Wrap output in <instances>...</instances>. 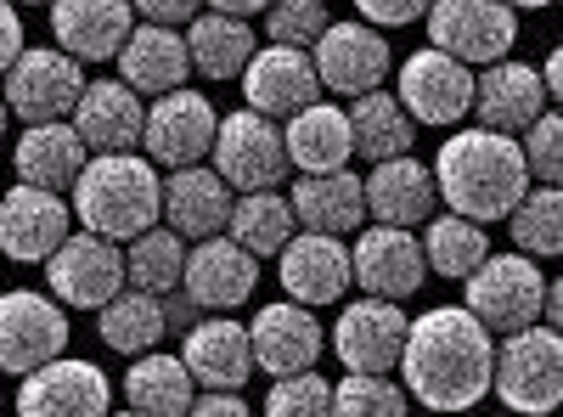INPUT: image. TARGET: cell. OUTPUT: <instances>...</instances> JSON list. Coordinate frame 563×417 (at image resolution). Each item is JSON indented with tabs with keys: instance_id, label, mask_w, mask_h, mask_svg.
<instances>
[{
	"instance_id": "6da1fadb",
	"label": "cell",
	"mask_w": 563,
	"mask_h": 417,
	"mask_svg": "<svg viewBox=\"0 0 563 417\" xmlns=\"http://www.w3.org/2000/svg\"><path fill=\"white\" fill-rule=\"evenodd\" d=\"M490 355H496V339L485 321L467 305H440L429 316L406 321V344L395 366L411 400L434 411H467L490 389Z\"/></svg>"
},
{
	"instance_id": "7a4b0ae2",
	"label": "cell",
	"mask_w": 563,
	"mask_h": 417,
	"mask_svg": "<svg viewBox=\"0 0 563 417\" xmlns=\"http://www.w3.org/2000/svg\"><path fill=\"white\" fill-rule=\"evenodd\" d=\"M429 169H434L440 204L467 215V220H479V226L507 220V209L519 204L525 187H530V169H525L519 142L501 135V130H485V124L456 130Z\"/></svg>"
},
{
	"instance_id": "3957f363",
	"label": "cell",
	"mask_w": 563,
	"mask_h": 417,
	"mask_svg": "<svg viewBox=\"0 0 563 417\" xmlns=\"http://www.w3.org/2000/svg\"><path fill=\"white\" fill-rule=\"evenodd\" d=\"M68 209L79 215L85 231H102L113 243H130L135 231H147L164 209V180L158 164L130 153H90L85 169L68 187Z\"/></svg>"
},
{
	"instance_id": "277c9868",
	"label": "cell",
	"mask_w": 563,
	"mask_h": 417,
	"mask_svg": "<svg viewBox=\"0 0 563 417\" xmlns=\"http://www.w3.org/2000/svg\"><path fill=\"white\" fill-rule=\"evenodd\" d=\"M490 389L512 411H552L563 400V339L558 328H530L507 333L490 355Z\"/></svg>"
},
{
	"instance_id": "5b68a950",
	"label": "cell",
	"mask_w": 563,
	"mask_h": 417,
	"mask_svg": "<svg viewBox=\"0 0 563 417\" xmlns=\"http://www.w3.org/2000/svg\"><path fill=\"white\" fill-rule=\"evenodd\" d=\"M45 288L68 310H102L124 288V249L102 231H68V238L45 254Z\"/></svg>"
},
{
	"instance_id": "8992f818",
	"label": "cell",
	"mask_w": 563,
	"mask_h": 417,
	"mask_svg": "<svg viewBox=\"0 0 563 417\" xmlns=\"http://www.w3.org/2000/svg\"><path fill=\"white\" fill-rule=\"evenodd\" d=\"M462 299L490 333H519L530 321H541V288L547 276L536 271L530 254H485L474 271L462 276Z\"/></svg>"
},
{
	"instance_id": "52a82bcc",
	"label": "cell",
	"mask_w": 563,
	"mask_h": 417,
	"mask_svg": "<svg viewBox=\"0 0 563 417\" xmlns=\"http://www.w3.org/2000/svg\"><path fill=\"white\" fill-rule=\"evenodd\" d=\"M0 97L7 113H18L23 124H45V119H68L79 90H85V63L68 57L63 45H23L18 63L0 74Z\"/></svg>"
},
{
	"instance_id": "ba28073f",
	"label": "cell",
	"mask_w": 563,
	"mask_h": 417,
	"mask_svg": "<svg viewBox=\"0 0 563 417\" xmlns=\"http://www.w3.org/2000/svg\"><path fill=\"white\" fill-rule=\"evenodd\" d=\"M214 169L231 193H254V187H282L288 175V147H282V124L254 113V108H238L225 113L220 130H214V147H209Z\"/></svg>"
},
{
	"instance_id": "9c48e42d",
	"label": "cell",
	"mask_w": 563,
	"mask_h": 417,
	"mask_svg": "<svg viewBox=\"0 0 563 417\" xmlns=\"http://www.w3.org/2000/svg\"><path fill=\"white\" fill-rule=\"evenodd\" d=\"M395 97L411 113V124L451 130V124L467 119V108H474V68L456 63L451 52H440V45H422V52H411L400 63Z\"/></svg>"
},
{
	"instance_id": "30bf717a",
	"label": "cell",
	"mask_w": 563,
	"mask_h": 417,
	"mask_svg": "<svg viewBox=\"0 0 563 417\" xmlns=\"http://www.w3.org/2000/svg\"><path fill=\"white\" fill-rule=\"evenodd\" d=\"M422 23H429V45H440L467 68L507 57L519 40V12L507 0H434Z\"/></svg>"
},
{
	"instance_id": "8fae6325",
	"label": "cell",
	"mask_w": 563,
	"mask_h": 417,
	"mask_svg": "<svg viewBox=\"0 0 563 417\" xmlns=\"http://www.w3.org/2000/svg\"><path fill=\"white\" fill-rule=\"evenodd\" d=\"M214 102L198 97V90H164V97H153L147 119H141V147H147V158L158 169H186V164H203L209 147H214Z\"/></svg>"
},
{
	"instance_id": "7c38bea8",
	"label": "cell",
	"mask_w": 563,
	"mask_h": 417,
	"mask_svg": "<svg viewBox=\"0 0 563 417\" xmlns=\"http://www.w3.org/2000/svg\"><path fill=\"white\" fill-rule=\"evenodd\" d=\"M63 350H68V310L52 294H34V288L0 294V373L23 378Z\"/></svg>"
},
{
	"instance_id": "4fadbf2b",
	"label": "cell",
	"mask_w": 563,
	"mask_h": 417,
	"mask_svg": "<svg viewBox=\"0 0 563 417\" xmlns=\"http://www.w3.org/2000/svg\"><path fill=\"white\" fill-rule=\"evenodd\" d=\"M310 63L321 90H339V97H361V90H378L395 68L389 40L372 23H327L310 45Z\"/></svg>"
},
{
	"instance_id": "5bb4252c",
	"label": "cell",
	"mask_w": 563,
	"mask_h": 417,
	"mask_svg": "<svg viewBox=\"0 0 563 417\" xmlns=\"http://www.w3.org/2000/svg\"><path fill=\"white\" fill-rule=\"evenodd\" d=\"M254 288H260V260L243 243H231L225 231L198 238L192 249H186L180 294L192 299L198 310H238V305H249Z\"/></svg>"
},
{
	"instance_id": "9a60e30c",
	"label": "cell",
	"mask_w": 563,
	"mask_h": 417,
	"mask_svg": "<svg viewBox=\"0 0 563 417\" xmlns=\"http://www.w3.org/2000/svg\"><path fill=\"white\" fill-rule=\"evenodd\" d=\"M350 271H355V288H366L372 299H400V305L422 288V276H429L422 243L411 238V226H384V220H372L355 238Z\"/></svg>"
},
{
	"instance_id": "2e32d148",
	"label": "cell",
	"mask_w": 563,
	"mask_h": 417,
	"mask_svg": "<svg viewBox=\"0 0 563 417\" xmlns=\"http://www.w3.org/2000/svg\"><path fill=\"white\" fill-rule=\"evenodd\" d=\"M113 406V389H108V373L97 361H74V355H52L40 361L34 373H23V389H18V411L29 417H97Z\"/></svg>"
},
{
	"instance_id": "e0dca14e",
	"label": "cell",
	"mask_w": 563,
	"mask_h": 417,
	"mask_svg": "<svg viewBox=\"0 0 563 417\" xmlns=\"http://www.w3.org/2000/svg\"><path fill=\"white\" fill-rule=\"evenodd\" d=\"M276 276H282V288H288V299H299L310 310L339 305L344 288L355 283L350 243H339L333 231H294V238L276 249Z\"/></svg>"
},
{
	"instance_id": "ac0fdd59",
	"label": "cell",
	"mask_w": 563,
	"mask_h": 417,
	"mask_svg": "<svg viewBox=\"0 0 563 417\" xmlns=\"http://www.w3.org/2000/svg\"><path fill=\"white\" fill-rule=\"evenodd\" d=\"M74 231V209L63 193H45V187H12L0 193V254L18 260V265H45L63 238Z\"/></svg>"
},
{
	"instance_id": "d6986e66",
	"label": "cell",
	"mask_w": 563,
	"mask_h": 417,
	"mask_svg": "<svg viewBox=\"0 0 563 417\" xmlns=\"http://www.w3.org/2000/svg\"><path fill=\"white\" fill-rule=\"evenodd\" d=\"M238 79H243L249 108L265 119H288L321 97V79H316V63L305 45H265V52H254L243 63Z\"/></svg>"
},
{
	"instance_id": "ffe728a7",
	"label": "cell",
	"mask_w": 563,
	"mask_h": 417,
	"mask_svg": "<svg viewBox=\"0 0 563 417\" xmlns=\"http://www.w3.org/2000/svg\"><path fill=\"white\" fill-rule=\"evenodd\" d=\"M406 310L400 299H355L344 305L339 328H333V350L350 373H395L400 361V344H406Z\"/></svg>"
},
{
	"instance_id": "44dd1931",
	"label": "cell",
	"mask_w": 563,
	"mask_h": 417,
	"mask_svg": "<svg viewBox=\"0 0 563 417\" xmlns=\"http://www.w3.org/2000/svg\"><path fill=\"white\" fill-rule=\"evenodd\" d=\"M321 328H316V316L310 305L299 299H282V305H260L254 321H249V350H254V366L271 378L282 373H305V366L321 361Z\"/></svg>"
},
{
	"instance_id": "7402d4cb",
	"label": "cell",
	"mask_w": 563,
	"mask_h": 417,
	"mask_svg": "<svg viewBox=\"0 0 563 417\" xmlns=\"http://www.w3.org/2000/svg\"><path fill=\"white\" fill-rule=\"evenodd\" d=\"M180 361L192 384L203 389H243L254 378V350H249V328L231 321V310H209V321H192L180 344Z\"/></svg>"
},
{
	"instance_id": "603a6c76",
	"label": "cell",
	"mask_w": 563,
	"mask_h": 417,
	"mask_svg": "<svg viewBox=\"0 0 563 417\" xmlns=\"http://www.w3.org/2000/svg\"><path fill=\"white\" fill-rule=\"evenodd\" d=\"M552 97H547V85L530 63H485V74H474V113L485 130H501V135H519L536 113H547Z\"/></svg>"
},
{
	"instance_id": "cb8c5ba5",
	"label": "cell",
	"mask_w": 563,
	"mask_h": 417,
	"mask_svg": "<svg viewBox=\"0 0 563 417\" xmlns=\"http://www.w3.org/2000/svg\"><path fill=\"white\" fill-rule=\"evenodd\" d=\"M141 119H147V102H141L124 79L85 85L74 113H68V124L79 130V142L90 153H130L141 142Z\"/></svg>"
},
{
	"instance_id": "d4e9b609",
	"label": "cell",
	"mask_w": 563,
	"mask_h": 417,
	"mask_svg": "<svg viewBox=\"0 0 563 417\" xmlns=\"http://www.w3.org/2000/svg\"><path fill=\"white\" fill-rule=\"evenodd\" d=\"M192 74V57H186V34L169 23H141L124 34L119 45V79L135 90V97H164V90L186 85Z\"/></svg>"
},
{
	"instance_id": "484cf974",
	"label": "cell",
	"mask_w": 563,
	"mask_h": 417,
	"mask_svg": "<svg viewBox=\"0 0 563 417\" xmlns=\"http://www.w3.org/2000/svg\"><path fill=\"white\" fill-rule=\"evenodd\" d=\"M135 29L130 0H52V34L68 57L79 63H108L119 57L124 34Z\"/></svg>"
},
{
	"instance_id": "4316f807",
	"label": "cell",
	"mask_w": 563,
	"mask_h": 417,
	"mask_svg": "<svg viewBox=\"0 0 563 417\" xmlns=\"http://www.w3.org/2000/svg\"><path fill=\"white\" fill-rule=\"evenodd\" d=\"M366 193V215L384 220V226H422L434 215L440 193H434V169L417 164V158H378L372 164V175L361 180Z\"/></svg>"
},
{
	"instance_id": "83f0119b",
	"label": "cell",
	"mask_w": 563,
	"mask_h": 417,
	"mask_svg": "<svg viewBox=\"0 0 563 417\" xmlns=\"http://www.w3.org/2000/svg\"><path fill=\"white\" fill-rule=\"evenodd\" d=\"M282 147H288V164L299 175H321V169H350L355 142H350V113L333 102H310L299 113L282 119Z\"/></svg>"
},
{
	"instance_id": "f1b7e54d",
	"label": "cell",
	"mask_w": 563,
	"mask_h": 417,
	"mask_svg": "<svg viewBox=\"0 0 563 417\" xmlns=\"http://www.w3.org/2000/svg\"><path fill=\"white\" fill-rule=\"evenodd\" d=\"M231 193L220 169L209 164H186V169H169V187H164V226H175L186 243L198 238H214V231H225V215H231Z\"/></svg>"
},
{
	"instance_id": "f546056e",
	"label": "cell",
	"mask_w": 563,
	"mask_h": 417,
	"mask_svg": "<svg viewBox=\"0 0 563 417\" xmlns=\"http://www.w3.org/2000/svg\"><path fill=\"white\" fill-rule=\"evenodd\" d=\"M294 220L305 231H333V238H350L366 220V193H361V175L350 169H321V175H299L288 187Z\"/></svg>"
},
{
	"instance_id": "4dcf8cb0",
	"label": "cell",
	"mask_w": 563,
	"mask_h": 417,
	"mask_svg": "<svg viewBox=\"0 0 563 417\" xmlns=\"http://www.w3.org/2000/svg\"><path fill=\"white\" fill-rule=\"evenodd\" d=\"M90 147L79 142V130L68 119H45V124H29L23 142L12 153L18 175L29 180V187H45V193H68L74 175L85 169Z\"/></svg>"
},
{
	"instance_id": "1f68e13d",
	"label": "cell",
	"mask_w": 563,
	"mask_h": 417,
	"mask_svg": "<svg viewBox=\"0 0 563 417\" xmlns=\"http://www.w3.org/2000/svg\"><path fill=\"white\" fill-rule=\"evenodd\" d=\"M186 57H192V74L225 85V79H238L243 63L254 57V29L249 18H231V12H198L192 29H186Z\"/></svg>"
},
{
	"instance_id": "d6a6232c",
	"label": "cell",
	"mask_w": 563,
	"mask_h": 417,
	"mask_svg": "<svg viewBox=\"0 0 563 417\" xmlns=\"http://www.w3.org/2000/svg\"><path fill=\"white\" fill-rule=\"evenodd\" d=\"M350 142H355V158H366V164L400 158L417 142V124L400 108V97H389V90H361V97H350Z\"/></svg>"
},
{
	"instance_id": "836d02e7",
	"label": "cell",
	"mask_w": 563,
	"mask_h": 417,
	"mask_svg": "<svg viewBox=\"0 0 563 417\" xmlns=\"http://www.w3.org/2000/svg\"><path fill=\"white\" fill-rule=\"evenodd\" d=\"M294 231H299V220H294L288 193H276V187H254V193H238V198H231L225 238H231V243H243L254 260H271L282 243L294 238Z\"/></svg>"
},
{
	"instance_id": "e575fe53",
	"label": "cell",
	"mask_w": 563,
	"mask_h": 417,
	"mask_svg": "<svg viewBox=\"0 0 563 417\" xmlns=\"http://www.w3.org/2000/svg\"><path fill=\"white\" fill-rule=\"evenodd\" d=\"M124 406L147 411V417L186 411V406H192V373H186V361L164 355V350H141L135 366L124 373Z\"/></svg>"
},
{
	"instance_id": "d590c367",
	"label": "cell",
	"mask_w": 563,
	"mask_h": 417,
	"mask_svg": "<svg viewBox=\"0 0 563 417\" xmlns=\"http://www.w3.org/2000/svg\"><path fill=\"white\" fill-rule=\"evenodd\" d=\"M97 333L113 355H141V350H158V339L169 333L164 305L158 294H141V288H119L102 310H97Z\"/></svg>"
},
{
	"instance_id": "8d00e7d4",
	"label": "cell",
	"mask_w": 563,
	"mask_h": 417,
	"mask_svg": "<svg viewBox=\"0 0 563 417\" xmlns=\"http://www.w3.org/2000/svg\"><path fill=\"white\" fill-rule=\"evenodd\" d=\"M180 265H186V238L175 226H147L130 238V254H124V283L141 288V294H169L180 288Z\"/></svg>"
},
{
	"instance_id": "74e56055",
	"label": "cell",
	"mask_w": 563,
	"mask_h": 417,
	"mask_svg": "<svg viewBox=\"0 0 563 417\" xmlns=\"http://www.w3.org/2000/svg\"><path fill=\"white\" fill-rule=\"evenodd\" d=\"M429 231H422V265L440 271V276H467L485 254H490V238H485V226L479 220H467V215H429L422 220Z\"/></svg>"
},
{
	"instance_id": "f35d334b",
	"label": "cell",
	"mask_w": 563,
	"mask_h": 417,
	"mask_svg": "<svg viewBox=\"0 0 563 417\" xmlns=\"http://www.w3.org/2000/svg\"><path fill=\"white\" fill-rule=\"evenodd\" d=\"M507 231H512V243H519V254H530V260L563 254V193L547 187V180L536 193L525 187V198L507 209Z\"/></svg>"
},
{
	"instance_id": "ab89813d",
	"label": "cell",
	"mask_w": 563,
	"mask_h": 417,
	"mask_svg": "<svg viewBox=\"0 0 563 417\" xmlns=\"http://www.w3.org/2000/svg\"><path fill=\"white\" fill-rule=\"evenodd\" d=\"M406 406H411V395L389 373H350L333 389V411H350V417H400Z\"/></svg>"
},
{
	"instance_id": "60d3db41",
	"label": "cell",
	"mask_w": 563,
	"mask_h": 417,
	"mask_svg": "<svg viewBox=\"0 0 563 417\" xmlns=\"http://www.w3.org/2000/svg\"><path fill=\"white\" fill-rule=\"evenodd\" d=\"M333 23L327 18V0H271L265 7V34L271 45H316V34Z\"/></svg>"
},
{
	"instance_id": "b9f144b4",
	"label": "cell",
	"mask_w": 563,
	"mask_h": 417,
	"mask_svg": "<svg viewBox=\"0 0 563 417\" xmlns=\"http://www.w3.org/2000/svg\"><path fill=\"white\" fill-rule=\"evenodd\" d=\"M519 135H525V142H519L525 169H530L536 180H547V187H558V175H563V124H558V113H552V108L536 113Z\"/></svg>"
},
{
	"instance_id": "7bdbcfd3",
	"label": "cell",
	"mask_w": 563,
	"mask_h": 417,
	"mask_svg": "<svg viewBox=\"0 0 563 417\" xmlns=\"http://www.w3.org/2000/svg\"><path fill=\"white\" fill-rule=\"evenodd\" d=\"M265 411L288 417V411H333V384H327L316 366H305V373H282L265 395Z\"/></svg>"
},
{
	"instance_id": "ee69618b",
	"label": "cell",
	"mask_w": 563,
	"mask_h": 417,
	"mask_svg": "<svg viewBox=\"0 0 563 417\" xmlns=\"http://www.w3.org/2000/svg\"><path fill=\"white\" fill-rule=\"evenodd\" d=\"M434 0H355V12L372 23V29H406V23H422Z\"/></svg>"
},
{
	"instance_id": "f6af8a7d",
	"label": "cell",
	"mask_w": 563,
	"mask_h": 417,
	"mask_svg": "<svg viewBox=\"0 0 563 417\" xmlns=\"http://www.w3.org/2000/svg\"><path fill=\"white\" fill-rule=\"evenodd\" d=\"M135 7V18H147V23H192L198 12H203V0H130Z\"/></svg>"
},
{
	"instance_id": "bcb514c9",
	"label": "cell",
	"mask_w": 563,
	"mask_h": 417,
	"mask_svg": "<svg viewBox=\"0 0 563 417\" xmlns=\"http://www.w3.org/2000/svg\"><path fill=\"white\" fill-rule=\"evenodd\" d=\"M18 52H23V18L12 0H0V74L18 63Z\"/></svg>"
},
{
	"instance_id": "7dc6e473",
	"label": "cell",
	"mask_w": 563,
	"mask_h": 417,
	"mask_svg": "<svg viewBox=\"0 0 563 417\" xmlns=\"http://www.w3.org/2000/svg\"><path fill=\"white\" fill-rule=\"evenodd\" d=\"M186 411H203V417H243L249 411V400L238 395V389H203V395H192V406H186Z\"/></svg>"
},
{
	"instance_id": "c3c4849f",
	"label": "cell",
	"mask_w": 563,
	"mask_h": 417,
	"mask_svg": "<svg viewBox=\"0 0 563 417\" xmlns=\"http://www.w3.org/2000/svg\"><path fill=\"white\" fill-rule=\"evenodd\" d=\"M541 85H547V97H552V108H558V97H563V57H558V52H547Z\"/></svg>"
},
{
	"instance_id": "681fc988",
	"label": "cell",
	"mask_w": 563,
	"mask_h": 417,
	"mask_svg": "<svg viewBox=\"0 0 563 417\" xmlns=\"http://www.w3.org/2000/svg\"><path fill=\"white\" fill-rule=\"evenodd\" d=\"M209 7H214V12H231V18H260L271 0H209Z\"/></svg>"
},
{
	"instance_id": "f907efd6",
	"label": "cell",
	"mask_w": 563,
	"mask_h": 417,
	"mask_svg": "<svg viewBox=\"0 0 563 417\" xmlns=\"http://www.w3.org/2000/svg\"><path fill=\"white\" fill-rule=\"evenodd\" d=\"M512 12H536V7H552V0H507Z\"/></svg>"
},
{
	"instance_id": "816d5d0a",
	"label": "cell",
	"mask_w": 563,
	"mask_h": 417,
	"mask_svg": "<svg viewBox=\"0 0 563 417\" xmlns=\"http://www.w3.org/2000/svg\"><path fill=\"white\" fill-rule=\"evenodd\" d=\"M7 119H12V113H7V97H0V135H7Z\"/></svg>"
},
{
	"instance_id": "f5cc1de1",
	"label": "cell",
	"mask_w": 563,
	"mask_h": 417,
	"mask_svg": "<svg viewBox=\"0 0 563 417\" xmlns=\"http://www.w3.org/2000/svg\"><path fill=\"white\" fill-rule=\"evenodd\" d=\"M18 7H52V0H18Z\"/></svg>"
}]
</instances>
